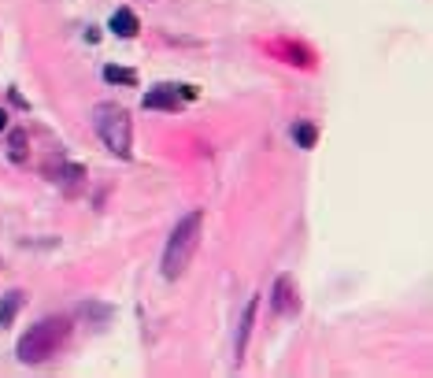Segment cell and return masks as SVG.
Wrapping results in <instances>:
<instances>
[{"label": "cell", "instance_id": "cell-1", "mask_svg": "<svg viewBox=\"0 0 433 378\" xmlns=\"http://www.w3.org/2000/svg\"><path fill=\"white\" fill-rule=\"evenodd\" d=\"M200 234H204V212H189L174 223V230H170V238L163 245V278L174 282L186 275L196 245H200Z\"/></svg>", "mask_w": 433, "mask_h": 378}, {"label": "cell", "instance_id": "cell-2", "mask_svg": "<svg viewBox=\"0 0 433 378\" xmlns=\"http://www.w3.org/2000/svg\"><path fill=\"white\" fill-rule=\"evenodd\" d=\"M67 337H71V319L67 316H48L41 323H34V327L19 337L15 356L22 363H41L48 356H56L60 349L67 345Z\"/></svg>", "mask_w": 433, "mask_h": 378}, {"label": "cell", "instance_id": "cell-3", "mask_svg": "<svg viewBox=\"0 0 433 378\" xmlns=\"http://www.w3.org/2000/svg\"><path fill=\"white\" fill-rule=\"evenodd\" d=\"M93 126H97V134L104 141V149L115 152L119 160H130L134 156V126H130V112L123 108V104H115V100H104L93 108Z\"/></svg>", "mask_w": 433, "mask_h": 378}, {"label": "cell", "instance_id": "cell-4", "mask_svg": "<svg viewBox=\"0 0 433 378\" xmlns=\"http://www.w3.org/2000/svg\"><path fill=\"white\" fill-rule=\"evenodd\" d=\"M274 311L285 319L300 311V290H296L293 275H278V282H274Z\"/></svg>", "mask_w": 433, "mask_h": 378}, {"label": "cell", "instance_id": "cell-5", "mask_svg": "<svg viewBox=\"0 0 433 378\" xmlns=\"http://www.w3.org/2000/svg\"><path fill=\"white\" fill-rule=\"evenodd\" d=\"M141 104L144 108H160V112H178L181 108V93L174 86H156V89H149V93L141 97Z\"/></svg>", "mask_w": 433, "mask_h": 378}, {"label": "cell", "instance_id": "cell-6", "mask_svg": "<svg viewBox=\"0 0 433 378\" xmlns=\"http://www.w3.org/2000/svg\"><path fill=\"white\" fill-rule=\"evenodd\" d=\"M22 304H26V293L22 290H8L4 297H0V327H11Z\"/></svg>", "mask_w": 433, "mask_h": 378}, {"label": "cell", "instance_id": "cell-7", "mask_svg": "<svg viewBox=\"0 0 433 378\" xmlns=\"http://www.w3.org/2000/svg\"><path fill=\"white\" fill-rule=\"evenodd\" d=\"M60 186H63V193H67V197H78V193H82V182H85V167H78V163H67L60 171Z\"/></svg>", "mask_w": 433, "mask_h": 378}, {"label": "cell", "instance_id": "cell-8", "mask_svg": "<svg viewBox=\"0 0 433 378\" xmlns=\"http://www.w3.org/2000/svg\"><path fill=\"white\" fill-rule=\"evenodd\" d=\"M111 30L119 34V37H134V34L141 30V22H137V15H134L130 8H119V11L111 15Z\"/></svg>", "mask_w": 433, "mask_h": 378}, {"label": "cell", "instance_id": "cell-9", "mask_svg": "<svg viewBox=\"0 0 433 378\" xmlns=\"http://www.w3.org/2000/svg\"><path fill=\"white\" fill-rule=\"evenodd\" d=\"M256 308H259V297H252V301L245 304V316H241V327H238V356L248 345V334H252V323H256Z\"/></svg>", "mask_w": 433, "mask_h": 378}, {"label": "cell", "instance_id": "cell-10", "mask_svg": "<svg viewBox=\"0 0 433 378\" xmlns=\"http://www.w3.org/2000/svg\"><path fill=\"white\" fill-rule=\"evenodd\" d=\"M104 78H108V82H119V86H134L137 82V74L126 71V67H104Z\"/></svg>", "mask_w": 433, "mask_h": 378}, {"label": "cell", "instance_id": "cell-11", "mask_svg": "<svg viewBox=\"0 0 433 378\" xmlns=\"http://www.w3.org/2000/svg\"><path fill=\"white\" fill-rule=\"evenodd\" d=\"M296 141H300V149H311V145H315V126L300 123V126H296Z\"/></svg>", "mask_w": 433, "mask_h": 378}, {"label": "cell", "instance_id": "cell-12", "mask_svg": "<svg viewBox=\"0 0 433 378\" xmlns=\"http://www.w3.org/2000/svg\"><path fill=\"white\" fill-rule=\"evenodd\" d=\"M22 145H26V134L15 130V134H11V160H22Z\"/></svg>", "mask_w": 433, "mask_h": 378}, {"label": "cell", "instance_id": "cell-13", "mask_svg": "<svg viewBox=\"0 0 433 378\" xmlns=\"http://www.w3.org/2000/svg\"><path fill=\"white\" fill-rule=\"evenodd\" d=\"M4 126H8V112H4V108H0V130H4Z\"/></svg>", "mask_w": 433, "mask_h": 378}]
</instances>
